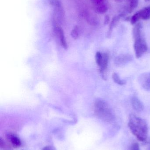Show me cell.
<instances>
[{"label":"cell","mask_w":150,"mask_h":150,"mask_svg":"<svg viewBox=\"0 0 150 150\" xmlns=\"http://www.w3.org/2000/svg\"><path fill=\"white\" fill-rule=\"evenodd\" d=\"M110 22V17L108 15H106L105 16V20H104V24L105 25H107Z\"/></svg>","instance_id":"obj_22"},{"label":"cell","mask_w":150,"mask_h":150,"mask_svg":"<svg viewBox=\"0 0 150 150\" xmlns=\"http://www.w3.org/2000/svg\"><path fill=\"white\" fill-rule=\"evenodd\" d=\"M49 3L54 7L53 22L57 23L62 22L64 18L65 13L60 2L59 0H49Z\"/></svg>","instance_id":"obj_3"},{"label":"cell","mask_w":150,"mask_h":150,"mask_svg":"<svg viewBox=\"0 0 150 150\" xmlns=\"http://www.w3.org/2000/svg\"><path fill=\"white\" fill-rule=\"evenodd\" d=\"M133 56L129 54H122L118 55L114 59V63L118 67H121L132 61Z\"/></svg>","instance_id":"obj_6"},{"label":"cell","mask_w":150,"mask_h":150,"mask_svg":"<svg viewBox=\"0 0 150 150\" xmlns=\"http://www.w3.org/2000/svg\"><path fill=\"white\" fill-rule=\"evenodd\" d=\"M142 25L141 23H138L135 25L133 30V35L134 39L142 36Z\"/></svg>","instance_id":"obj_12"},{"label":"cell","mask_w":150,"mask_h":150,"mask_svg":"<svg viewBox=\"0 0 150 150\" xmlns=\"http://www.w3.org/2000/svg\"><path fill=\"white\" fill-rule=\"evenodd\" d=\"M125 14L124 13H122L121 14H119V15H118V16H115L113 18H112V21H111V23H110V25H109L108 36H110L111 35L113 30L114 27H115V25L118 23L119 20L121 18L125 16Z\"/></svg>","instance_id":"obj_10"},{"label":"cell","mask_w":150,"mask_h":150,"mask_svg":"<svg viewBox=\"0 0 150 150\" xmlns=\"http://www.w3.org/2000/svg\"><path fill=\"white\" fill-rule=\"evenodd\" d=\"M130 150H140L139 144L137 143H135L133 144L131 147Z\"/></svg>","instance_id":"obj_21"},{"label":"cell","mask_w":150,"mask_h":150,"mask_svg":"<svg viewBox=\"0 0 150 150\" xmlns=\"http://www.w3.org/2000/svg\"><path fill=\"white\" fill-rule=\"evenodd\" d=\"M144 1L146 2H149L150 1V0H144Z\"/></svg>","instance_id":"obj_24"},{"label":"cell","mask_w":150,"mask_h":150,"mask_svg":"<svg viewBox=\"0 0 150 150\" xmlns=\"http://www.w3.org/2000/svg\"><path fill=\"white\" fill-rule=\"evenodd\" d=\"M54 25V31L55 34L58 36L60 41L61 45L63 47L67 48L68 47L67 43L65 39V36H64V32L63 29L58 25L57 23L53 22Z\"/></svg>","instance_id":"obj_5"},{"label":"cell","mask_w":150,"mask_h":150,"mask_svg":"<svg viewBox=\"0 0 150 150\" xmlns=\"http://www.w3.org/2000/svg\"><path fill=\"white\" fill-rule=\"evenodd\" d=\"M96 61L98 67H100L103 59V54L100 52H97L96 54Z\"/></svg>","instance_id":"obj_19"},{"label":"cell","mask_w":150,"mask_h":150,"mask_svg":"<svg viewBox=\"0 0 150 150\" xmlns=\"http://www.w3.org/2000/svg\"><path fill=\"white\" fill-rule=\"evenodd\" d=\"M134 49L137 59L141 58L148 50V46L145 39L142 36L134 39Z\"/></svg>","instance_id":"obj_4"},{"label":"cell","mask_w":150,"mask_h":150,"mask_svg":"<svg viewBox=\"0 0 150 150\" xmlns=\"http://www.w3.org/2000/svg\"><path fill=\"white\" fill-rule=\"evenodd\" d=\"M80 34V29L78 26H75V28L72 30L71 32V37L75 39H76L79 37Z\"/></svg>","instance_id":"obj_17"},{"label":"cell","mask_w":150,"mask_h":150,"mask_svg":"<svg viewBox=\"0 0 150 150\" xmlns=\"http://www.w3.org/2000/svg\"><path fill=\"white\" fill-rule=\"evenodd\" d=\"M112 77L114 81L116 83L119 85H124L126 84V81L124 80L121 79L120 78L119 76V75L115 73H114L112 75Z\"/></svg>","instance_id":"obj_15"},{"label":"cell","mask_w":150,"mask_h":150,"mask_svg":"<svg viewBox=\"0 0 150 150\" xmlns=\"http://www.w3.org/2000/svg\"><path fill=\"white\" fill-rule=\"evenodd\" d=\"M141 19L147 20L150 19V6L144 8L139 11Z\"/></svg>","instance_id":"obj_11"},{"label":"cell","mask_w":150,"mask_h":150,"mask_svg":"<svg viewBox=\"0 0 150 150\" xmlns=\"http://www.w3.org/2000/svg\"><path fill=\"white\" fill-rule=\"evenodd\" d=\"M103 59H102V62L100 67V74L102 75V77L104 79H105V72L106 71L108 66V61H109V54L106 53L103 54Z\"/></svg>","instance_id":"obj_8"},{"label":"cell","mask_w":150,"mask_h":150,"mask_svg":"<svg viewBox=\"0 0 150 150\" xmlns=\"http://www.w3.org/2000/svg\"><path fill=\"white\" fill-rule=\"evenodd\" d=\"M94 112L99 119L106 122H111L114 120V115L111 108L103 100H96L94 104Z\"/></svg>","instance_id":"obj_2"},{"label":"cell","mask_w":150,"mask_h":150,"mask_svg":"<svg viewBox=\"0 0 150 150\" xmlns=\"http://www.w3.org/2000/svg\"><path fill=\"white\" fill-rule=\"evenodd\" d=\"M107 9H108L107 6L105 3L95 6V11L97 13H100V14L106 13L107 11Z\"/></svg>","instance_id":"obj_14"},{"label":"cell","mask_w":150,"mask_h":150,"mask_svg":"<svg viewBox=\"0 0 150 150\" xmlns=\"http://www.w3.org/2000/svg\"><path fill=\"white\" fill-rule=\"evenodd\" d=\"M139 0H131L129 8V12L132 13L134 10L138 6Z\"/></svg>","instance_id":"obj_16"},{"label":"cell","mask_w":150,"mask_h":150,"mask_svg":"<svg viewBox=\"0 0 150 150\" xmlns=\"http://www.w3.org/2000/svg\"><path fill=\"white\" fill-rule=\"evenodd\" d=\"M42 150H54L53 149V147H51V146H46L45 147V148H43Z\"/></svg>","instance_id":"obj_23"},{"label":"cell","mask_w":150,"mask_h":150,"mask_svg":"<svg viewBox=\"0 0 150 150\" xmlns=\"http://www.w3.org/2000/svg\"><path fill=\"white\" fill-rule=\"evenodd\" d=\"M128 127L134 136L141 142L147 140L149 134V127L145 120L134 114L129 115Z\"/></svg>","instance_id":"obj_1"},{"label":"cell","mask_w":150,"mask_h":150,"mask_svg":"<svg viewBox=\"0 0 150 150\" xmlns=\"http://www.w3.org/2000/svg\"><path fill=\"white\" fill-rule=\"evenodd\" d=\"M131 104L133 108L136 112H142L144 109V105L142 102L135 96H134L131 99Z\"/></svg>","instance_id":"obj_9"},{"label":"cell","mask_w":150,"mask_h":150,"mask_svg":"<svg viewBox=\"0 0 150 150\" xmlns=\"http://www.w3.org/2000/svg\"><path fill=\"white\" fill-rule=\"evenodd\" d=\"M9 140L14 147H19L21 145V142L20 139L16 136L13 134H10L9 136Z\"/></svg>","instance_id":"obj_13"},{"label":"cell","mask_w":150,"mask_h":150,"mask_svg":"<svg viewBox=\"0 0 150 150\" xmlns=\"http://www.w3.org/2000/svg\"><path fill=\"white\" fill-rule=\"evenodd\" d=\"M93 3L95 4V6L100 5L104 3V0H92Z\"/></svg>","instance_id":"obj_20"},{"label":"cell","mask_w":150,"mask_h":150,"mask_svg":"<svg viewBox=\"0 0 150 150\" xmlns=\"http://www.w3.org/2000/svg\"><path fill=\"white\" fill-rule=\"evenodd\" d=\"M139 81L142 87L147 91H150V72L140 76Z\"/></svg>","instance_id":"obj_7"},{"label":"cell","mask_w":150,"mask_h":150,"mask_svg":"<svg viewBox=\"0 0 150 150\" xmlns=\"http://www.w3.org/2000/svg\"><path fill=\"white\" fill-rule=\"evenodd\" d=\"M140 19H141V16H140V13L139 11L136 13L132 16L131 18H130V21H131V24L132 25L135 24Z\"/></svg>","instance_id":"obj_18"}]
</instances>
